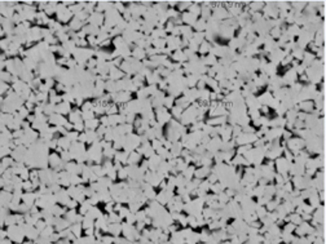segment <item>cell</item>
<instances>
[{"mask_svg": "<svg viewBox=\"0 0 326 244\" xmlns=\"http://www.w3.org/2000/svg\"><path fill=\"white\" fill-rule=\"evenodd\" d=\"M44 83H45V85H47V87L49 88V89H52V88L54 87V83H56V82H54V80L52 79V77H48V79L45 80Z\"/></svg>", "mask_w": 326, "mask_h": 244, "instance_id": "28", "label": "cell"}, {"mask_svg": "<svg viewBox=\"0 0 326 244\" xmlns=\"http://www.w3.org/2000/svg\"><path fill=\"white\" fill-rule=\"evenodd\" d=\"M174 103H175V98L172 96H167L164 97V102H163V106L168 110V109H172L174 107Z\"/></svg>", "mask_w": 326, "mask_h": 244, "instance_id": "11", "label": "cell"}, {"mask_svg": "<svg viewBox=\"0 0 326 244\" xmlns=\"http://www.w3.org/2000/svg\"><path fill=\"white\" fill-rule=\"evenodd\" d=\"M85 129V125H84V120H80V122H78L74 124V131L76 132H83Z\"/></svg>", "mask_w": 326, "mask_h": 244, "instance_id": "17", "label": "cell"}, {"mask_svg": "<svg viewBox=\"0 0 326 244\" xmlns=\"http://www.w3.org/2000/svg\"><path fill=\"white\" fill-rule=\"evenodd\" d=\"M118 178H120V180L128 178V172H127L126 168H122L120 171H118Z\"/></svg>", "mask_w": 326, "mask_h": 244, "instance_id": "19", "label": "cell"}, {"mask_svg": "<svg viewBox=\"0 0 326 244\" xmlns=\"http://www.w3.org/2000/svg\"><path fill=\"white\" fill-rule=\"evenodd\" d=\"M70 229H71V231H73L74 234H75V236H76V238H79V236H80V234H82V229H83V226H82V223H80V222H74L73 225L70 226Z\"/></svg>", "mask_w": 326, "mask_h": 244, "instance_id": "9", "label": "cell"}, {"mask_svg": "<svg viewBox=\"0 0 326 244\" xmlns=\"http://www.w3.org/2000/svg\"><path fill=\"white\" fill-rule=\"evenodd\" d=\"M111 43H113V40H111L110 38L109 39H106V40H104L102 43H101V44L99 45V47H101V48H104V47H109V45L111 44Z\"/></svg>", "mask_w": 326, "mask_h": 244, "instance_id": "29", "label": "cell"}, {"mask_svg": "<svg viewBox=\"0 0 326 244\" xmlns=\"http://www.w3.org/2000/svg\"><path fill=\"white\" fill-rule=\"evenodd\" d=\"M0 235H1V236H0V239H4V238H7V236H8V231L1 230V231H0Z\"/></svg>", "mask_w": 326, "mask_h": 244, "instance_id": "31", "label": "cell"}, {"mask_svg": "<svg viewBox=\"0 0 326 244\" xmlns=\"http://www.w3.org/2000/svg\"><path fill=\"white\" fill-rule=\"evenodd\" d=\"M171 115L175 118V119H181V116H183V113H184V109L180 107V106H176L174 105V107L171 109Z\"/></svg>", "mask_w": 326, "mask_h": 244, "instance_id": "8", "label": "cell"}, {"mask_svg": "<svg viewBox=\"0 0 326 244\" xmlns=\"http://www.w3.org/2000/svg\"><path fill=\"white\" fill-rule=\"evenodd\" d=\"M192 4H193L192 1H180V3H177V12L184 13L186 9H189V7Z\"/></svg>", "mask_w": 326, "mask_h": 244, "instance_id": "10", "label": "cell"}, {"mask_svg": "<svg viewBox=\"0 0 326 244\" xmlns=\"http://www.w3.org/2000/svg\"><path fill=\"white\" fill-rule=\"evenodd\" d=\"M295 227H296V225H294L293 222H287L286 225H285V227H284V231L285 232H294Z\"/></svg>", "mask_w": 326, "mask_h": 244, "instance_id": "20", "label": "cell"}, {"mask_svg": "<svg viewBox=\"0 0 326 244\" xmlns=\"http://www.w3.org/2000/svg\"><path fill=\"white\" fill-rule=\"evenodd\" d=\"M109 232L114 236H118L122 232V225L119 222H110L109 223Z\"/></svg>", "mask_w": 326, "mask_h": 244, "instance_id": "5", "label": "cell"}, {"mask_svg": "<svg viewBox=\"0 0 326 244\" xmlns=\"http://www.w3.org/2000/svg\"><path fill=\"white\" fill-rule=\"evenodd\" d=\"M211 48H212L211 43H209L207 40H204V41L199 45V49H198V52H199L202 56H204V54H209L210 52H211Z\"/></svg>", "mask_w": 326, "mask_h": 244, "instance_id": "6", "label": "cell"}, {"mask_svg": "<svg viewBox=\"0 0 326 244\" xmlns=\"http://www.w3.org/2000/svg\"><path fill=\"white\" fill-rule=\"evenodd\" d=\"M195 165H188V167H186V169L185 171H183V176L185 177L186 180H192L193 177H194V171H195Z\"/></svg>", "mask_w": 326, "mask_h": 244, "instance_id": "7", "label": "cell"}, {"mask_svg": "<svg viewBox=\"0 0 326 244\" xmlns=\"http://www.w3.org/2000/svg\"><path fill=\"white\" fill-rule=\"evenodd\" d=\"M78 200L76 199H73V198H71L70 200H69L67 203H66V207H67L69 209H73V208H76V205H78Z\"/></svg>", "mask_w": 326, "mask_h": 244, "instance_id": "22", "label": "cell"}, {"mask_svg": "<svg viewBox=\"0 0 326 244\" xmlns=\"http://www.w3.org/2000/svg\"><path fill=\"white\" fill-rule=\"evenodd\" d=\"M135 214H136L137 221H144V220H145V217H146V212L145 211H140V209H138Z\"/></svg>", "mask_w": 326, "mask_h": 244, "instance_id": "23", "label": "cell"}, {"mask_svg": "<svg viewBox=\"0 0 326 244\" xmlns=\"http://www.w3.org/2000/svg\"><path fill=\"white\" fill-rule=\"evenodd\" d=\"M167 4H168L170 7H175V5H177V1H168Z\"/></svg>", "mask_w": 326, "mask_h": 244, "instance_id": "32", "label": "cell"}, {"mask_svg": "<svg viewBox=\"0 0 326 244\" xmlns=\"http://www.w3.org/2000/svg\"><path fill=\"white\" fill-rule=\"evenodd\" d=\"M101 243H114V235H113V236H109V235H104L102 239H101Z\"/></svg>", "mask_w": 326, "mask_h": 244, "instance_id": "26", "label": "cell"}, {"mask_svg": "<svg viewBox=\"0 0 326 244\" xmlns=\"http://www.w3.org/2000/svg\"><path fill=\"white\" fill-rule=\"evenodd\" d=\"M71 106H70V102H61L58 105H56V113L57 114H61V115H66V114H70L71 113Z\"/></svg>", "mask_w": 326, "mask_h": 244, "instance_id": "4", "label": "cell"}, {"mask_svg": "<svg viewBox=\"0 0 326 244\" xmlns=\"http://www.w3.org/2000/svg\"><path fill=\"white\" fill-rule=\"evenodd\" d=\"M129 213H131V211H129V208H126V207H122V208H120V211L118 212V214H119V216H120V218H126V217L128 216Z\"/></svg>", "mask_w": 326, "mask_h": 244, "instance_id": "18", "label": "cell"}, {"mask_svg": "<svg viewBox=\"0 0 326 244\" xmlns=\"http://www.w3.org/2000/svg\"><path fill=\"white\" fill-rule=\"evenodd\" d=\"M210 173H211V168H210V167H204V165H202V167L195 168V171H194V177H197V178L203 180V178H206V177L209 176Z\"/></svg>", "mask_w": 326, "mask_h": 244, "instance_id": "3", "label": "cell"}, {"mask_svg": "<svg viewBox=\"0 0 326 244\" xmlns=\"http://www.w3.org/2000/svg\"><path fill=\"white\" fill-rule=\"evenodd\" d=\"M288 218H290V222H293L294 225H296L298 226L299 223L302 222V217H300V214H298V213H291L290 216H288Z\"/></svg>", "mask_w": 326, "mask_h": 244, "instance_id": "12", "label": "cell"}, {"mask_svg": "<svg viewBox=\"0 0 326 244\" xmlns=\"http://www.w3.org/2000/svg\"><path fill=\"white\" fill-rule=\"evenodd\" d=\"M30 111L27 110V107H26V106L24 105V106H21V107L18 109V114H19V116L21 118H24V119H26V118H27L28 115H30Z\"/></svg>", "mask_w": 326, "mask_h": 244, "instance_id": "15", "label": "cell"}, {"mask_svg": "<svg viewBox=\"0 0 326 244\" xmlns=\"http://www.w3.org/2000/svg\"><path fill=\"white\" fill-rule=\"evenodd\" d=\"M181 19H183V24L184 25H188V26H194V24L197 22V17L194 14L189 13V12H184L181 13Z\"/></svg>", "mask_w": 326, "mask_h": 244, "instance_id": "2", "label": "cell"}, {"mask_svg": "<svg viewBox=\"0 0 326 244\" xmlns=\"http://www.w3.org/2000/svg\"><path fill=\"white\" fill-rule=\"evenodd\" d=\"M145 226H146V223H145V221H136V229L138 231H142L144 229H145Z\"/></svg>", "mask_w": 326, "mask_h": 244, "instance_id": "25", "label": "cell"}, {"mask_svg": "<svg viewBox=\"0 0 326 244\" xmlns=\"http://www.w3.org/2000/svg\"><path fill=\"white\" fill-rule=\"evenodd\" d=\"M39 178V171L38 169H31L30 171V180L34 181V180H38Z\"/></svg>", "mask_w": 326, "mask_h": 244, "instance_id": "24", "label": "cell"}, {"mask_svg": "<svg viewBox=\"0 0 326 244\" xmlns=\"http://www.w3.org/2000/svg\"><path fill=\"white\" fill-rule=\"evenodd\" d=\"M126 221H127L128 223H131V225H133V223L137 221V218H136V214H135L133 212H131V213H129L128 216L126 217Z\"/></svg>", "mask_w": 326, "mask_h": 244, "instance_id": "21", "label": "cell"}, {"mask_svg": "<svg viewBox=\"0 0 326 244\" xmlns=\"http://www.w3.org/2000/svg\"><path fill=\"white\" fill-rule=\"evenodd\" d=\"M299 80H300V82H308V76L305 75V74H302V75L299 76Z\"/></svg>", "mask_w": 326, "mask_h": 244, "instance_id": "30", "label": "cell"}, {"mask_svg": "<svg viewBox=\"0 0 326 244\" xmlns=\"http://www.w3.org/2000/svg\"><path fill=\"white\" fill-rule=\"evenodd\" d=\"M275 167L277 168V171L279 172L281 174L284 173H288V167H290V162H287L284 156H279L276 159V163H275Z\"/></svg>", "mask_w": 326, "mask_h": 244, "instance_id": "1", "label": "cell"}, {"mask_svg": "<svg viewBox=\"0 0 326 244\" xmlns=\"http://www.w3.org/2000/svg\"><path fill=\"white\" fill-rule=\"evenodd\" d=\"M93 107H95L93 102L87 101V102H84V103H83V106H82V111H93Z\"/></svg>", "mask_w": 326, "mask_h": 244, "instance_id": "16", "label": "cell"}, {"mask_svg": "<svg viewBox=\"0 0 326 244\" xmlns=\"http://www.w3.org/2000/svg\"><path fill=\"white\" fill-rule=\"evenodd\" d=\"M56 61H57V65H58V66H67V61H69V59L65 58V57H60V58H57Z\"/></svg>", "mask_w": 326, "mask_h": 244, "instance_id": "27", "label": "cell"}, {"mask_svg": "<svg viewBox=\"0 0 326 244\" xmlns=\"http://www.w3.org/2000/svg\"><path fill=\"white\" fill-rule=\"evenodd\" d=\"M79 133L80 132H76V131H70L67 133V138L70 140L71 142H76L78 138H79Z\"/></svg>", "mask_w": 326, "mask_h": 244, "instance_id": "13", "label": "cell"}, {"mask_svg": "<svg viewBox=\"0 0 326 244\" xmlns=\"http://www.w3.org/2000/svg\"><path fill=\"white\" fill-rule=\"evenodd\" d=\"M0 76H1V82L10 83V82H12V76L13 75L10 73H8V71L4 70V71H1V75H0Z\"/></svg>", "mask_w": 326, "mask_h": 244, "instance_id": "14", "label": "cell"}]
</instances>
